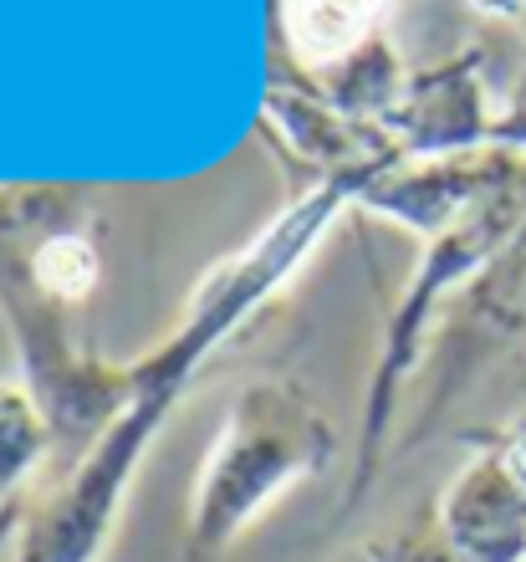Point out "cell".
<instances>
[{"label":"cell","instance_id":"obj_10","mask_svg":"<svg viewBox=\"0 0 526 562\" xmlns=\"http://www.w3.org/2000/svg\"><path fill=\"white\" fill-rule=\"evenodd\" d=\"M404 77H410V67H404V57L394 52V42L379 31V36H368L363 46H352L343 61L312 72V82H317L322 103L333 108V113H343L348 123L379 128L383 113H389V108L399 103V92H404Z\"/></svg>","mask_w":526,"mask_h":562},{"label":"cell","instance_id":"obj_6","mask_svg":"<svg viewBox=\"0 0 526 562\" xmlns=\"http://www.w3.org/2000/svg\"><path fill=\"white\" fill-rule=\"evenodd\" d=\"M501 103H491V46L466 42L450 57L410 67L399 103L383 113V134L404 164H435L475 154L496 134Z\"/></svg>","mask_w":526,"mask_h":562},{"label":"cell","instance_id":"obj_9","mask_svg":"<svg viewBox=\"0 0 526 562\" xmlns=\"http://www.w3.org/2000/svg\"><path fill=\"white\" fill-rule=\"evenodd\" d=\"M52 460H57V435H52L42 400L31 394L21 373L0 379V537H11L15 517L26 521L21 496Z\"/></svg>","mask_w":526,"mask_h":562},{"label":"cell","instance_id":"obj_2","mask_svg":"<svg viewBox=\"0 0 526 562\" xmlns=\"http://www.w3.org/2000/svg\"><path fill=\"white\" fill-rule=\"evenodd\" d=\"M108 261V200L92 184L26 179L0 184V323L15 363L57 435L67 475L133 394V358L92 348L88 317Z\"/></svg>","mask_w":526,"mask_h":562},{"label":"cell","instance_id":"obj_1","mask_svg":"<svg viewBox=\"0 0 526 562\" xmlns=\"http://www.w3.org/2000/svg\"><path fill=\"white\" fill-rule=\"evenodd\" d=\"M379 175L383 169H358V175H337L312 184V190H296L292 205L281 210L277 221L261 225V236H250L240 251H231L205 271V281L184 302V317L148 353L133 358V394L123 404V415L26 512L21 532H15V562L103 558V548L117 532L133 475L159 440L164 419L175 415L184 394L194 389L200 369L215 358L220 342H231L296 271L307 267L322 236L337 225V215H348L358 205V194Z\"/></svg>","mask_w":526,"mask_h":562},{"label":"cell","instance_id":"obj_13","mask_svg":"<svg viewBox=\"0 0 526 562\" xmlns=\"http://www.w3.org/2000/svg\"><path fill=\"white\" fill-rule=\"evenodd\" d=\"M466 11H475L481 21H516L526 31V0H466Z\"/></svg>","mask_w":526,"mask_h":562},{"label":"cell","instance_id":"obj_12","mask_svg":"<svg viewBox=\"0 0 526 562\" xmlns=\"http://www.w3.org/2000/svg\"><path fill=\"white\" fill-rule=\"evenodd\" d=\"M491 144L526 148V67H522V77L512 82V92H506V103H501V113H496V134H491Z\"/></svg>","mask_w":526,"mask_h":562},{"label":"cell","instance_id":"obj_4","mask_svg":"<svg viewBox=\"0 0 526 562\" xmlns=\"http://www.w3.org/2000/svg\"><path fill=\"white\" fill-rule=\"evenodd\" d=\"M429 348L435 353L424 363V404L404 450L429 440L455 404L475 394L485 373H496V363L526 348V225L460 286Z\"/></svg>","mask_w":526,"mask_h":562},{"label":"cell","instance_id":"obj_8","mask_svg":"<svg viewBox=\"0 0 526 562\" xmlns=\"http://www.w3.org/2000/svg\"><path fill=\"white\" fill-rule=\"evenodd\" d=\"M389 11L394 0H271V26L307 72H322L379 36Z\"/></svg>","mask_w":526,"mask_h":562},{"label":"cell","instance_id":"obj_7","mask_svg":"<svg viewBox=\"0 0 526 562\" xmlns=\"http://www.w3.org/2000/svg\"><path fill=\"white\" fill-rule=\"evenodd\" d=\"M466 440L475 445V456L439 491V537L466 562H526V481L491 440Z\"/></svg>","mask_w":526,"mask_h":562},{"label":"cell","instance_id":"obj_3","mask_svg":"<svg viewBox=\"0 0 526 562\" xmlns=\"http://www.w3.org/2000/svg\"><path fill=\"white\" fill-rule=\"evenodd\" d=\"M337 460V429L296 379L266 373L231 394L190 496L184 562L231 552L287 491L317 481Z\"/></svg>","mask_w":526,"mask_h":562},{"label":"cell","instance_id":"obj_11","mask_svg":"<svg viewBox=\"0 0 526 562\" xmlns=\"http://www.w3.org/2000/svg\"><path fill=\"white\" fill-rule=\"evenodd\" d=\"M348 562H466L460 552L439 537V527H404V532H389V537H373L363 548L352 552Z\"/></svg>","mask_w":526,"mask_h":562},{"label":"cell","instance_id":"obj_5","mask_svg":"<svg viewBox=\"0 0 526 562\" xmlns=\"http://www.w3.org/2000/svg\"><path fill=\"white\" fill-rule=\"evenodd\" d=\"M261 128L271 148L287 159V169L302 179V190L337 175H358V169H399L404 164V154L389 144L383 128L348 123L322 103L312 72L292 57V46L281 42L277 26H271V52H266Z\"/></svg>","mask_w":526,"mask_h":562}]
</instances>
